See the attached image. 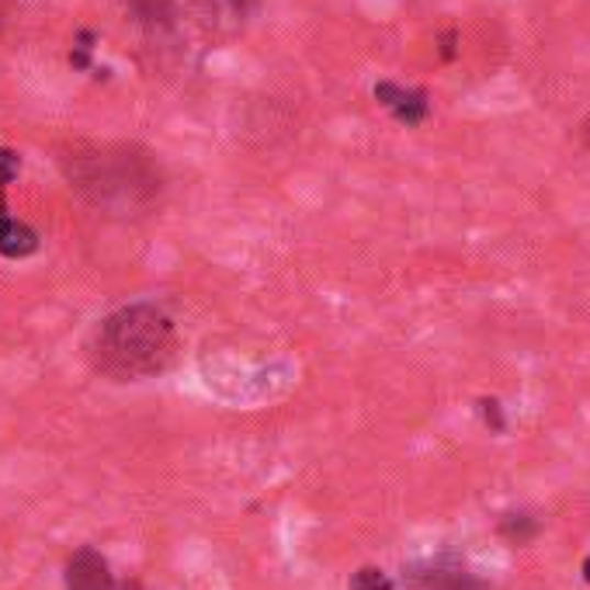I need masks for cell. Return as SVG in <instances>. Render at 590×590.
Masks as SVG:
<instances>
[{
    "label": "cell",
    "instance_id": "cell-1",
    "mask_svg": "<svg viewBox=\"0 0 590 590\" xmlns=\"http://www.w3.org/2000/svg\"><path fill=\"white\" fill-rule=\"evenodd\" d=\"M178 347V331L157 302L125 305L94 326L91 355L101 371L115 379H146L164 371Z\"/></svg>",
    "mask_w": 590,
    "mask_h": 590
},
{
    "label": "cell",
    "instance_id": "cell-2",
    "mask_svg": "<svg viewBox=\"0 0 590 590\" xmlns=\"http://www.w3.org/2000/svg\"><path fill=\"white\" fill-rule=\"evenodd\" d=\"M376 101L403 125H421L431 115L427 91H421V87H403V84H392V80H379L376 84Z\"/></svg>",
    "mask_w": 590,
    "mask_h": 590
},
{
    "label": "cell",
    "instance_id": "cell-3",
    "mask_svg": "<svg viewBox=\"0 0 590 590\" xmlns=\"http://www.w3.org/2000/svg\"><path fill=\"white\" fill-rule=\"evenodd\" d=\"M67 587L70 590H136V583H119L108 574V563L94 549H80L74 553L67 566Z\"/></svg>",
    "mask_w": 590,
    "mask_h": 590
},
{
    "label": "cell",
    "instance_id": "cell-4",
    "mask_svg": "<svg viewBox=\"0 0 590 590\" xmlns=\"http://www.w3.org/2000/svg\"><path fill=\"white\" fill-rule=\"evenodd\" d=\"M413 583L421 590H490L476 574H469L466 566H458L452 559H438L424 566L421 574H413Z\"/></svg>",
    "mask_w": 590,
    "mask_h": 590
},
{
    "label": "cell",
    "instance_id": "cell-5",
    "mask_svg": "<svg viewBox=\"0 0 590 590\" xmlns=\"http://www.w3.org/2000/svg\"><path fill=\"white\" fill-rule=\"evenodd\" d=\"M35 251H38V233L29 223L14 220V215L0 205V257L21 260V257H32Z\"/></svg>",
    "mask_w": 590,
    "mask_h": 590
},
{
    "label": "cell",
    "instance_id": "cell-6",
    "mask_svg": "<svg viewBox=\"0 0 590 590\" xmlns=\"http://www.w3.org/2000/svg\"><path fill=\"white\" fill-rule=\"evenodd\" d=\"M347 587L352 590H392V580L379 570V566H361Z\"/></svg>",
    "mask_w": 590,
    "mask_h": 590
},
{
    "label": "cell",
    "instance_id": "cell-7",
    "mask_svg": "<svg viewBox=\"0 0 590 590\" xmlns=\"http://www.w3.org/2000/svg\"><path fill=\"white\" fill-rule=\"evenodd\" d=\"M91 42H94V32H80V38H77V46H74V53H70V63L77 70H87L91 67Z\"/></svg>",
    "mask_w": 590,
    "mask_h": 590
},
{
    "label": "cell",
    "instance_id": "cell-8",
    "mask_svg": "<svg viewBox=\"0 0 590 590\" xmlns=\"http://www.w3.org/2000/svg\"><path fill=\"white\" fill-rule=\"evenodd\" d=\"M21 170V157L14 149H0V188H8Z\"/></svg>",
    "mask_w": 590,
    "mask_h": 590
},
{
    "label": "cell",
    "instance_id": "cell-9",
    "mask_svg": "<svg viewBox=\"0 0 590 590\" xmlns=\"http://www.w3.org/2000/svg\"><path fill=\"white\" fill-rule=\"evenodd\" d=\"M535 532H538V524H535V521H528V517H517V521H514V517H508V521H504V535H511L514 542H528Z\"/></svg>",
    "mask_w": 590,
    "mask_h": 590
},
{
    "label": "cell",
    "instance_id": "cell-10",
    "mask_svg": "<svg viewBox=\"0 0 590 590\" xmlns=\"http://www.w3.org/2000/svg\"><path fill=\"white\" fill-rule=\"evenodd\" d=\"M479 413H483L487 427H493V431H504V427H508V424H504V410H500L497 400H479Z\"/></svg>",
    "mask_w": 590,
    "mask_h": 590
},
{
    "label": "cell",
    "instance_id": "cell-11",
    "mask_svg": "<svg viewBox=\"0 0 590 590\" xmlns=\"http://www.w3.org/2000/svg\"><path fill=\"white\" fill-rule=\"evenodd\" d=\"M455 53H458V32H455V29H448V32L442 35V59H445V63H452V59H455Z\"/></svg>",
    "mask_w": 590,
    "mask_h": 590
},
{
    "label": "cell",
    "instance_id": "cell-12",
    "mask_svg": "<svg viewBox=\"0 0 590 590\" xmlns=\"http://www.w3.org/2000/svg\"><path fill=\"white\" fill-rule=\"evenodd\" d=\"M580 570H583V580H587V583H590V556H587V559H583V566H580Z\"/></svg>",
    "mask_w": 590,
    "mask_h": 590
}]
</instances>
